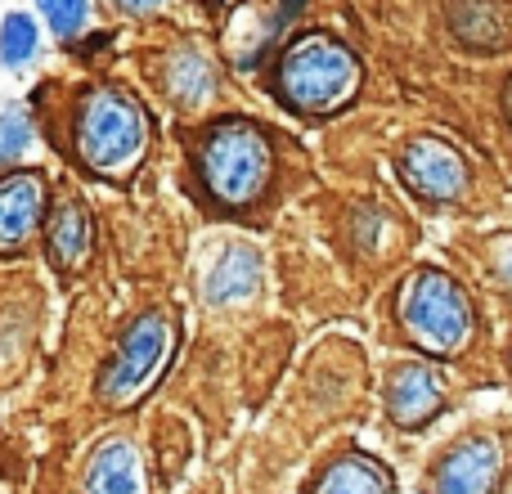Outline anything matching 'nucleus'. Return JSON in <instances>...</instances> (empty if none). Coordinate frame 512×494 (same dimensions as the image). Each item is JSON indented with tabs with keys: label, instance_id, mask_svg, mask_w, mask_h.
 Listing matches in <instances>:
<instances>
[{
	"label": "nucleus",
	"instance_id": "obj_1",
	"mask_svg": "<svg viewBox=\"0 0 512 494\" xmlns=\"http://www.w3.org/2000/svg\"><path fill=\"white\" fill-rule=\"evenodd\" d=\"M274 86L297 113H333L360 86V63L337 36L306 32L283 50Z\"/></svg>",
	"mask_w": 512,
	"mask_h": 494
},
{
	"label": "nucleus",
	"instance_id": "obj_2",
	"mask_svg": "<svg viewBox=\"0 0 512 494\" xmlns=\"http://www.w3.org/2000/svg\"><path fill=\"white\" fill-rule=\"evenodd\" d=\"M198 171L207 194L221 207H252L270 180V144L248 122H225L207 131L198 149Z\"/></svg>",
	"mask_w": 512,
	"mask_h": 494
},
{
	"label": "nucleus",
	"instance_id": "obj_3",
	"mask_svg": "<svg viewBox=\"0 0 512 494\" xmlns=\"http://www.w3.org/2000/svg\"><path fill=\"white\" fill-rule=\"evenodd\" d=\"M400 319H405L409 337L432 355H454L468 342L472 310L463 288L441 270H418L400 292Z\"/></svg>",
	"mask_w": 512,
	"mask_h": 494
},
{
	"label": "nucleus",
	"instance_id": "obj_4",
	"mask_svg": "<svg viewBox=\"0 0 512 494\" xmlns=\"http://www.w3.org/2000/svg\"><path fill=\"white\" fill-rule=\"evenodd\" d=\"M149 117L135 99L117 90H95L86 95L77 113V153L90 171H117L144 149Z\"/></svg>",
	"mask_w": 512,
	"mask_h": 494
},
{
	"label": "nucleus",
	"instance_id": "obj_5",
	"mask_svg": "<svg viewBox=\"0 0 512 494\" xmlns=\"http://www.w3.org/2000/svg\"><path fill=\"white\" fill-rule=\"evenodd\" d=\"M171 346H176V328H171V319L158 315V310L140 315L122 333L113 360H108L104 373H99V396H104L113 409L135 405V400L153 387V378L167 369Z\"/></svg>",
	"mask_w": 512,
	"mask_h": 494
},
{
	"label": "nucleus",
	"instance_id": "obj_6",
	"mask_svg": "<svg viewBox=\"0 0 512 494\" xmlns=\"http://www.w3.org/2000/svg\"><path fill=\"white\" fill-rule=\"evenodd\" d=\"M400 176H405V185L414 189L423 203H450V198H459L463 185H468L463 158L445 140H436V135H423V140L409 144L405 158H400Z\"/></svg>",
	"mask_w": 512,
	"mask_h": 494
},
{
	"label": "nucleus",
	"instance_id": "obj_7",
	"mask_svg": "<svg viewBox=\"0 0 512 494\" xmlns=\"http://www.w3.org/2000/svg\"><path fill=\"white\" fill-rule=\"evenodd\" d=\"M499 477H504V454L490 436H468L463 445H454L445 454V463L436 468L432 494H495Z\"/></svg>",
	"mask_w": 512,
	"mask_h": 494
},
{
	"label": "nucleus",
	"instance_id": "obj_8",
	"mask_svg": "<svg viewBox=\"0 0 512 494\" xmlns=\"http://www.w3.org/2000/svg\"><path fill=\"white\" fill-rule=\"evenodd\" d=\"M445 405V382L427 364H400L391 373L387 409L396 418V427H423L427 418H436V409Z\"/></svg>",
	"mask_w": 512,
	"mask_h": 494
},
{
	"label": "nucleus",
	"instance_id": "obj_9",
	"mask_svg": "<svg viewBox=\"0 0 512 494\" xmlns=\"http://www.w3.org/2000/svg\"><path fill=\"white\" fill-rule=\"evenodd\" d=\"M45 216V189L32 171L0 180V252H18Z\"/></svg>",
	"mask_w": 512,
	"mask_h": 494
},
{
	"label": "nucleus",
	"instance_id": "obj_10",
	"mask_svg": "<svg viewBox=\"0 0 512 494\" xmlns=\"http://www.w3.org/2000/svg\"><path fill=\"white\" fill-rule=\"evenodd\" d=\"M81 494H144V468L131 441H108L95 450Z\"/></svg>",
	"mask_w": 512,
	"mask_h": 494
},
{
	"label": "nucleus",
	"instance_id": "obj_11",
	"mask_svg": "<svg viewBox=\"0 0 512 494\" xmlns=\"http://www.w3.org/2000/svg\"><path fill=\"white\" fill-rule=\"evenodd\" d=\"M45 247H50V261L59 270H77L90 256V216L77 198L59 203L50 212V230H45Z\"/></svg>",
	"mask_w": 512,
	"mask_h": 494
},
{
	"label": "nucleus",
	"instance_id": "obj_12",
	"mask_svg": "<svg viewBox=\"0 0 512 494\" xmlns=\"http://www.w3.org/2000/svg\"><path fill=\"white\" fill-rule=\"evenodd\" d=\"M256 288H261V256L248 247H230L207 274V301H216V306L248 301Z\"/></svg>",
	"mask_w": 512,
	"mask_h": 494
},
{
	"label": "nucleus",
	"instance_id": "obj_13",
	"mask_svg": "<svg viewBox=\"0 0 512 494\" xmlns=\"http://www.w3.org/2000/svg\"><path fill=\"white\" fill-rule=\"evenodd\" d=\"M319 494H391V477L378 468L373 459H360V454H346L319 481Z\"/></svg>",
	"mask_w": 512,
	"mask_h": 494
},
{
	"label": "nucleus",
	"instance_id": "obj_14",
	"mask_svg": "<svg viewBox=\"0 0 512 494\" xmlns=\"http://www.w3.org/2000/svg\"><path fill=\"white\" fill-rule=\"evenodd\" d=\"M167 90L180 99V104H203V99L216 90L212 63H207L198 50H180L176 59L167 63Z\"/></svg>",
	"mask_w": 512,
	"mask_h": 494
},
{
	"label": "nucleus",
	"instance_id": "obj_15",
	"mask_svg": "<svg viewBox=\"0 0 512 494\" xmlns=\"http://www.w3.org/2000/svg\"><path fill=\"white\" fill-rule=\"evenodd\" d=\"M36 54V23L27 14H9L5 27H0V59L9 63V68H18V63H27Z\"/></svg>",
	"mask_w": 512,
	"mask_h": 494
},
{
	"label": "nucleus",
	"instance_id": "obj_16",
	"mask_svg": "<svg viewBox=\"0 0 512 494\" xmlns=\"http://www.w3.org/2000/svg\"><path fill=\"white\" fill-rule=\"evenodd\" d=\"M45 14V23L59 36H77L81 23H86V0H36Z\"/></svg>",
	"mask_w": 512,
	"mask_h": 494
},
{
	"label": "nucleus",
	"instance_id": "obj_17",
	"mask_svg": "<svg viewBox=\"0 0 512 494\" xmlns=\"http://www.w3.org/2000/svg\"><path fill=\"white\" fill-rule=\"evenodd\" d=\"M27 140H32V126H27V117L18 113V108H9V113L0 117V162H14L18 153L27 149Z\"/></svg>",
	"mask_w": 512,
	"mask_h": 494
},
{
	"label": "nucleus",
	"instance_id": "obj_18",
	"mask_svg": "<svg viewBox=\"0 0 512 494\" xmlns=\"http://www.w3.org/2000/svg\"><path fill=\"white\" fill-rule=\"evenodd\" d=\"M495 274L512 288V239H504L495 247Z\"/></svg>",
	"mask_w": 512,
	"mask_h": 494
},
{
	"label": "nucleus",
	"instance_id": "obj_19",
	"mask_svg": "<svg viewBox=\"0 0 512 494\" xmlns=\"http://www.w3.org/2000/svg\"><path fill=\"white\" fill-rule=\"evenodd\" d=\"M122 5H126V9H153L158 0H122Z\"/></svg>",
	"mask_w": 512,
	"mask_h": 494
},
{
	"label": "nucleus",
	"instance_id": "obj_20",
	"mask_svg": "<svg viewBox=\"0 0 512 494\" xmlns=\"http://www.w3.org/2000/svg\"><path fill=\"white\" fill-rule=\"evenodd\" d=\"M504 108H508V122H512V81L504 86Z\"/></svg>",
	"mask_w": 512,
	"mask_h": 494
}]
</instances>
